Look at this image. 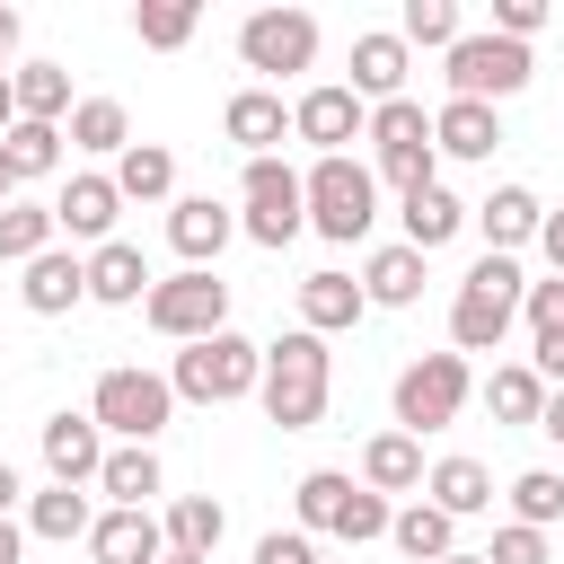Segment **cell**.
Wrapping results in <instances>:
<instances>
[{
	"instance_id": "cell-51",
	"label": "cell",
	"mask_w": 564,
	"mask_h": 564,
	"mask_svg": "<svg viewBox=\"0 0 564 564\" xmlns=\"http://www.w3.org/2000/svg\"><path fill=\"white\" fill-rule=\"evenodd\" d=\"M9 53H18V9L0 0V62H9Z\"/></svg>"
},
{
	"instance_id": "cell-19",
	"label": "cell",
	"mask_w": 564,
	"mask_h": 564,
	"mask_svg": "<svg viewBox=\"0 0 564 564\" xmlns=\"http://www.w3.org/2000/svg\"><path fill=\"white\" fill-rule=\"evenodd\" d=\"M159 282H150V264H141V247L132 238H106V247H88V300H106V308H141Z\"/></svg>"
},
{
	"instance_id": "cell-41",
	"label": "cell",
	"mask_w": 564,
	"mask_h": 564,
	"mask_svg": "<svg viewBox=\"0 0 564 564\" xmlns=\"http://www.w3.org/2000/svg\"><path fill=\"white\" fill-rule=\"evenodd\" d=\"M344 502H352V476L344 467H308L300 476V529H335Z\"/></svg>"
},
{
	"instance_id": "cell-54",
	"label": "cell",
	"mask_w": 564,
	"mask_h": 564,
	"mask_svg": "<svg viewBox=\"0 0 564 564\" xmlns=\"http://www.w3.org/2000/svg\"><path fill=\"white\" fill-rule=\"evenodd\" d=\"M441 564H485V555H467V546H458V555H441Z\"/></svg>"
},
{
	"instance_id": "cell-20",
	"label": "cell",
	"mask_w": 564,
	"mask_h": 564,
	"mask_svg": "<svg viewBox=\"0 0 564 564\" xmlns=\"http://www.w3.org/2000/svg\"><path fill=\"white\" fill-rule=\"evenodd\" d=\"M18 300H26L35 317H62V308H79V300H88V256H70V247H44V256L26 264V282H18Z\"/></svg>"
},
{
	"instance_id": "cell-15",
	"label": "cell",
	"mask_w": 564,
	"mask_h": 564,
	"mask_svg": "<svg viewBox=\"0 0 564 564\" xmlns=\"http://www.w3.org/2000/svg\"><path fill=\"white\" fill-rule=\"evenodd\" d=\"M44 467H53V485H97V476H106V432H97V414H53V423H44Z\"/></svg>"
},
{
	"instance_id": "cell-50",
	"label": "cell",
	"mask_w": 564,
	"mask_h": 564,
	"mask_svg": "<svg viewBox=\"0 0 564 564\" xmlns=\"http://www.w3.org/2000/svg\"><path fill=\"white\" fill-rule=\"evenodd\" d=\"M18 546H26V529H18V520H0V564H18Z\"/></svg>"
},
{
	"instance_id": "cell-7",
	"label": "cell",
	"mask_w": 564,
	"mask_h": 564,
	"mask_svg": "<svg viewBox=\"0 0 564 564\" xmlns=\"http://www.w3.org/2000/svg\"><path fill=\"white\" fill-rule=\"evenodd\" d=\"M476 397V370H467V352H423V361H405L397 370V432H441V423H458V405Z\"/></svg>"
},
{
	"instance_id": "cell-40",
	"label": "cell",
	"mask_w": 564,
	"mask_h": 564,
	"mask_svg": "<svg viewBox=\"0 0 564 564\" xmlns=\"http://www.w3.org/2000/svg\"><path fill=\"white\" fill-rule=\"evenodd\" d=\"M397 35H405V44H441V53H449V44L467 35V18H458V0H405V9H397Z\"/></svg>"
},
{
	"instance_id": "cell-29",
	"label": "cell",
	"mask_w": 564,
	"mask_h": 564,
	"mask_svg": "<svg viewBox=\"0 0 564 564\" xmlns=\"http://www.w3.org/2000/svg\"><path fill=\"white\" fill-rule=\"evenodd\" d=\"M423 476H432V467H423V441H414V432H379V441L361 449V485H370V494H414Z\"/></svg>"
},
{
	"instance_id": "cell-12",
	"label": "cell",
	"mask_w": 564,
	"mask_h": 564,
	"mask_svg": "<svg viewBox=\"0 0 564 564\" xmlns=\"http://www.w3.org/2000/svg\"><path fill=\"white\" fill-rule=\"evenodd\" d=\"M291 132H300L317 159H344V141H370V106H361L344 79H317V88H300Z\"/></svg>"
},
{
	"instance_id": "cell-30",
	"label": "cell",
	"mask_w": 564,
	"mask_h": 564,
	"mask_svg": "<svg viewBox=\"0 0 564 564\" xmlns=\"http://www.w3.org/2000/svg\"><path fill=\"white\" fill-rule=\"evenodd\" d=\"M97 494H106V511H150L159 502V449H106Z\"/></svg>"
},
{
	"instance_id": "cell-6",
	"label": "cell",
	"mask_w": 564,
	"mask_h": 564,
	"mask_svg": "<svg viewBox=\"0 0 564 564\" xmlns=\"http://www.w3.org/2000/svg\"><path fill=\"white\" fill-rule=\"evenodd\" d=\"M370 141H379V167H370V176H388L397 194H423V185H441L432 115H423L414 97H388V106H370Z\"/></svg>"
},
{
	"instance_id": "cell-42",
	"label": "cell",
	"mask_w": 564,
	"mask_h": 564,
	"mask_svg": "<svg viewBox=\"0 0 564 564\" xmlns=\"http://www.w3.org/2000/svg\"><path fill=\"white\" fill-rule=\"evenodd\" d=\"M388 494H370V485H352V502H344V520H335V538H352V546H370V538H388Z\"/></svg>"
},
{
	"instance_id": "cell-27",
	"label": "cell",
	"mask_w": 564,
	"mask_h": 564,
	"mask_svg": "<svg viewBox=\"0 0 564 564\" xmlns=\"http://www.w3.org/2000/svg\"><path fill=\"white\" fill-rule=\"evenodd\" d=\"M467 220H476V212H467V203H458L449 185H423V194H405V247H414V256L449 247V238H458Z\"/></svg>"
},
{
	"instance_id": "cell-10",
	"label": "cell",
	"mask_w": 564,
	"mask_h": 564,
	"mask_svg": "<svg viewBox=\"0 0 564 564\" xmlns=\"http://www.w3.org/2000/svg\"><path fill=\"white\" fill-rule=\"evenodd\" d=\"M141 317L159 326V335H176V344H203V335H229V282L220 273H167L150 300H141Z\"/></svg>"
},
{
	"instance_id": "cell-14",
	"label": "cell",
	"mask_w": 564,
	"mask_h": 564,
	"mask_svg": "<svg viewBox=\"0 0 564 564\" xmlns=\"http://www.w3.org/2000/svg\"><path fill=\"white\" fill-rule=\"evenodd\" d=\"M238 238V212L229 203H212V194H185V203H167V247L194 264V273H212V256Z\"/></svg>"
},
{
	"instance_id": "cell-45",
	"label": "cell",
	"mask_w": 564,
	"mask_h": 564,
	"mask_svg": "<svg viewBox=\"0 0 564 564\" xmlns=\"http://www.w3.org/2000/svg\"><path fill=\"white\" fill-rule=\"evenodd\" d=\"M546 26V0H494V35H511V44H529Z\"/></svg>"
},
{
	"instance_id": "cell-47",
	"label": "cell",
	"mask_w": 564,
	"mask_h": 564,
	"mask_svg": "<svg viewBox=\"0 0 564 564\" xmlns=\"http://www.w3.org/2000/svg\"><path fill=\"white\" fill-rule=\"evenodd\" d=\"M538 432H546V441L564 449V388H546V414H538Z\"/></svg>"
},
{
	"instance_id": "cell-36",
	"label": "cell",
	"mask_w": 564,
	"mask_h": 564,
	"mask_svg": "<svg viewBox=\"0 0 564 564\" xmlns=\"http://www.w3.org/2000/svg\"><path fill=\"white\" fill-rule=\"evenodd\" d=\"M0 159H9L18 185H26V176H53V167H62V123H26V115H18V123L0 132Z\"/></svg>"
},
{
	"instance_id": "cell-33",
	"label": "cell",
	"mask_w": 564,
	"mask_h": 564,
	"mask_svg": "<svg viewBox=\"0 0 564 564\" xmlns=\"http://www.w3.org/2000/svg\"><path fill=\"white\" fill-rule=\"evenodd\" d=\"M220 529H229V511H220L212 494H176V502H167V555H203V564H212Z\"/></svg>"
},
{
	"instance_id": "cell-11",
	"label": "cell",
	"mask_w": 564,
	"mask_h": 564,
	"mask_svg": "<svg viewBox=\"0 0 564 564\" xmlns=\"http://www.w3.org/2000/svg\"><path fill=\"white\" fill-rule=\"evenodd\" d=\"M238 62L264 70V79L308 70V62H317V18H308V9H256V18L238 26Z\"/></svg>"
},
{
	"instance_id": "cell-1",
	"label": "cell",
	"mask_w": 564,
	"mask_h": 564,
	"mask_svg": "<svg viewBox=\"0 0 564 564\" xmlns=\"http://www.w3.org/2000/svg\"><path fill=\"white\" fill-rule=\"evenodd\" d=\"M326 388H335V352H326V335H308V326H291L282 344H264V414L282 423V432H308L317 414H326Z\"/></svg>"
},
{
	"instance_id": "cell-13",
	"label": "cell",
	"mask_w": 564,
	"mask_h": 564,
	"mask_svg": "<svg viewBox=\"0 0 564 564\" xmlns=\"http://www.w3.org/2000/svg\"><path fill=\"white\" fill-rule=\"evenodd\" d=\"M405 62H414V44L397 35V26H370V35H352V97L361 106H388V97H405Z\"/></svg>"
},
{
	"instance_id": "cell-9",
	"label": "cell",
	"mask_w": 564,
	"mask_h": 564,
	"mask_svg": "<svg viewBox=\"0 0 564 564\" xmlns=\"http://www.w3.org/2000/svg\"><path fill=\"white\" fill-rule=\"evenodd\" d=\"M238 229L256 238V247H291L300 229H308V185H300V167H282V159H247V176H238Z\"/></svg>"
},
{
	"instance_id": "cell-5",
	"label": "cell",
	"mask_w": 564,
	"mask_h": 564,
	"mask_svg": "<svg viewBox=\"0 0 564 564\" xmlns=\"http://www.w3.org/2000/svg\"><path fill=\"white\" fill-rule=\"evenodd\" d=\"M441 70H449V97H476V106H502V97H520V88L538 79V53L485 26V35H458V44L441 53Z\"/></svg>"
},
{
	"instance_id": "cell-43",
	"label": "cell",
	"mask_w": 564,
	"mask_h": 564,
	"mask_svg": "<svg viewBox=\"0 0 564 564\" xmlns=\"http://www.w3.org/2000/svg\"><path fill=\"white\" fill-rule=\"evenodd\" d=\"M520 317H529V335H538V344H546V335H564V273H555V282H529Z\"/></svg>"
},
{
	"instance_id": "cell-48",
	"label": "cell",
	"mask_w": 564,
	"mask_h": 564,
	"mask_svg": "<svg viewBox=\"0 0 564 564\" xmlns=\"http://www.w3.org/2000/svg\"><path fill=\"white\" fill-rule=\"evenodd\" d=\"M538 247H546V264L564 273V212H546V229H538Z\"/></svg>"
},
{
	"instance_id": "cell-31",
	"label": "cell",
	"mask_w": 564,
	"mask_h": 564,
	"mask_svg": "<svg viewBox=\"0 0 564 564\" xmlns=\"http://www.w3.org/2000/svg\"><path fill=\"white\" fill-rule=\"evenodd\" d=\"M423 494H432L449 520H476V511H494V476H485V458H441V467L423 476Z\"/></svg>"
},
{
	"instance_id": "cell-28",
	"label": "cell",
	"mask_w": 564,
	"mask_h": 564,
	"mask_svg": "<svg viewBox=\"0 0 564 564\" xmlns=\"http://www.w3.org/2000/svg\"><path fill=\"white\" fill-rule=\"evenodd\" d=\"M361 291H370V308H414V300H423V256H414L405 238H397V247H370Z\"/></svg>"
},
{
	"instance_id": "cell-38",
	"label": "cell",
	"mask_w": 564,
	"mask_h": 564,
	"mask_svg": "<svg viewBox=\"0 0 564 564\" xmlns=\"http://www.w3.org/2000/svg\"><path fill=\"white\" fill-rule=\"evenodd\" d=\"M511 520H520V529H555V520H564V476H555V467L511 476Z\"/></svg>"
},
{
	"instance_id": "cell-32",
	"label": "cell",
	"mask_w": 564,
	"mask_h": 564,
	"mask_svg": "<svg viewBox=\"0 0 564 564\" xmlns=\"http://www.w3.org/2000/svg\"><path fill=\"white\" fill-rule=\"evenodd\" d=\"M9 79H18V115H26V123H70L79 97H70V70H62V62H18Z\"/></svg>"
},
{
	"instance_id": "cell-4",
	"label": "cell",
	"mask_w": 564,
	"mask_h": 564,
	"mask_svg": "<svg viewBox=\"0 0 564 564\" xmlns=\"http://www.w3.org/2000/svg\"><path fill=\"white\" fill-rule=\"evenodd\" d=\"M308 229L317 238H335V247H352V238H370V220H379V176L344 150V159H317L308 176Z\"/></svg>"
},
{
	"instance_id": "cell-18",
	"label": "cell",
	"mask_w": 564,
	"mask_h": 564,
	"mask_svg": "<svg viewBox=\"0 0 564 564\" xmlns=\"http://www.w3.org/2000/svg\"><path fill=\"white\" fill-rule=\"evenodd\" d=\"M220 132H229L247 159H273V141H291V106H282L273 88H238V97L220 106Z\"/></svg>"
},
{
	"instance_id": "cell-52",
	"label": "cell",
	"mask_w": 564,
	"mask_h": 564,
	"mask_svg": "<svg viewBox=\"0 0 564 564\" xmlns=\"http://www.w3.org/2000/svg\"><path fill=\"white\" fill-rule=\"evenodd\" d=\"M9 123H18V79L0 70V132H9Z\"/></svg>"
},
{
	"instance_id": "cell-24",
	"label": "cell",
	"mask_w": 564,
	"mask_h": 564,
	"mask_svg": "<svg viewBox=\"0 0 564 564\" xmlns=\"http://www.w3.org/2000/svg\"><path fill=\"white\" fill-rule=\"evenodd\" d=\"M97 529V502H88V485H44V494H26V538H53V546H70V538H88Z\"/></svg>"
},
{
	"instance_id": "cell-8",
	"label": "cell",
	"mask_w": 564,
	"mask_h": 564,
	"mask_svg": "<svg viewBox=\"0 0 564 564\" xmlns=\"http://www.w3.org/2000/svg\"><path fill=\"white\" fill-rule=\"evenodd\" d=\"M88 414H97V432H115L123 449H150V441L167 432V414H176V388H167L159 370H106L97 397H88Z\"/></svg>"
},
{
	"instance_id": "cell-35",
	"label": "cell",
	"mask_w": 564,
	"mask_h": 564,
	"mask_svg": "<svg viewBox=\"0 0 564 564\" xmlns=\"http://www.w3.org/2000/svg\"><path fill=\"white\" fill-rule=\"evenodd\" d=\"M485 405H494V423H529V432H538V414H546V379H538L529 361H502V370L485 379Z\"/></svg>"
},
{
	"instance_id": "cell-23",
	"label": "cell",
	"mask_w": 564,
	"mask_h": 564,
	"mask_svg": "<svg viewBox=\"0 0 564 564\" xmlns=\"http://www.w3.org/2000/svg\"><path fill=\"white\" fill-rule=\"evenodd\" d=\"M361 308H370V291L352 273H335V264L300 282V326L308 335H344V326H361Z\"/></svg>"
},
{
	"instance_id": "cell-21",
	"label": "cell",
	"mask_w": 564,
	"mask_h": 564,
	"mask_svg": "<svg viewBox=\"0 0 564 564\" xmlns=\"http://www.w3.org/2000/svg\"><path fill=\"white\" fill-rule=\"evenodd\" d=\"M115 212H123L115 176H70V185H62V203H53L62 238H88V247H106V238H115Z\"/></svg>"
},
{
	"instance_id": "cell-55",
	"label": "cell",
	"mask_w": 564,
	"mask_h": 564,
	"mask_svg": "<svg viewBox=\"0 0 564 564\" xmlns=\"http://www.w3.org/2000/svg\"><path fill=\"white\" fill-rule=\"evenodd\" d=\"M167 564H203V555H167Z\"/></svg>"
},
{
	"instance_id": "cell-56",
	"label": "cell",
	"mask_w": 564,
	"mask_h": 564,
	"mask_svg": "<svg viewBox=\"0 0 564 564\" xmlns=\"http://www.w3.org/2000/svg\"><path fill=\"white\" fill-rule=\"evenodd\" d=\"M317 564H326V555H317Z\"/></svg>"
},
{
	"instance_id": "cell-26",
	"label": "cell",
	"mask_w": 564,
	"mask_h": 564,
	"mask_svg": "<svg viewBox=\"0 0 564 564\" xmlns=\"http://www.w3.org/2000/svg\"><path fill=\"white\" fill-rule=\"evenodd\" d=\"M62 141L88 150V159H123V150H132V115H123L115 97H79L70 123H62Z\"/></svg>"
},
{
	"instance_id": "cell-37",
	"label": "cell",
	"mask_w": 564,
	"mask_h": 564,
	"mask_svg": "<svg viewBox=\"0 0 564 564\" xmlns=\"http://www.w3.org/2000/svg\"><path fill=\"white\" fill-rule=\"evenodd\" d=\"M53 238H62L53 203H9V212H0V264H35Z\"/></svg>"
},
{
	"instance_id": "cell-49",
	"label": "cell",
	"mask_w": 564,
	"mask_h": 564,
	"mask_svg": "<svg viewBox=\"0 0 564 564\" xmlns=\"http://www.w3.org/2000/svg\"><path fill=\"white\" fill-rule=\"evenodd\" d=\"M18 494H26V485H18V467H9V458H0V520H9V511H18Z\"/></svg>"
},
{
	"instance_id": "cell-39",
	"label": "cell",
	"mask_w": 564,
	"mask_h": 564,
	"mask_svg": "<svg viewBox=\"0 0 564 564\" xmlns=\"http://www.w3.org/2000/svg\"><path fill=\"white\" fill-rule=\"evenodd\" d=\"M194 26H203V9H194V0H150V9H132V35H141L150 53H176Z\"/></svg>"
},
{
	"instance_id": "cell-17",
	"label": "cell",
	"mask_w": 564,
	"mask_h": 564,
	"mask_svg": "<svg viewBox=\"0 0 564 564\" xmlns=\"http://www.w3.org/2000/svg\"><path fill=\"white\" fill-rule=\"evenodd\" d=\"M432 150L441 159H494L502 150V115L476 106V97H441L432 106Z\"/></svg>"
},
{
	"instance_id": "cell-2",
	"label": "cell",
	"mask_w": 564,
	"mask_h": 564,
	"mask_svg": "<svg viewBox=\"0 0 564 564\" xmlns=\"http://www.w3.org/2000/svg\"><path fill=\"white\" fill-rule=\"evenodd\" d=\"M520 300H529V273L511 256H476L467 282H458V300H449V352H494L511 335Z\"/></svg>"
},
{
	"instance_id": "cell-3",
	"label": "cell",
	"mask_w": 564,
	"mask_h": 564,
	"mask_svg": "<svg viewBox=\"0 0 564 564\" xmlns=\"http://www.w3.org/2000/svg\"><path fill=\"white\" fill-rule=\"evenodd\" d=\"M167 388H176L185 405H238V397L264 388V344H247L238 326H229V335H203V344L176 352Z\"/></svg>"
},
{
	"instance_id": "cell-53",
	"label": "cell",
	"mask_w": 564,
	"mask_h": 564,
	"mask_svg": "<svg viewBox=\"0 0 564 564\" xmlns=\"http://www.w3.org/2000/svg\"><path fill=\"white\" fill-rule=\"evenodd\" d=\"M9 203H18V176H9V159H0V212H9Z\"/></svg>"
},
{
	"instance_id": "cell-25",
	"label": "cell",
	"mask_w": 564,
	"mask_h": 564,
	"mask_svg": "<svg viewBox=\"0 0 564 564\" xmlns=\"http://www.w3.org/2000/svg\"><path fill=\"white\" fill-rule=\"evenodd\" d=\"M388 538H397V555H405V564H441V555H458V520H449L441 502H423V494L388 520Z\"/></svg>"
},
{
	"instance_id": "cell-46",
	"label": "cell",
	"mask_w": 564,
	"mask_h": 564,
	"mask_svg": "<svg viewBox=\"0 0 564 564\" xmlns=\"http://www.w3.org/2000/svg\"><path fill=\"white\" fill-rule=\"evenodd\" d=\"M256 564H317V546H308V529H273V538H256Z\"/></svg>"
},
{
	"instance_id": "cell-16",
	"label": "cell",
	"mask_w": 564,
	"mask_h": 564,
	"mask_svg": "<svg viewBox=\"0 0 564 564\" xmlns=\"http://www.w3.org/2000/svg\"><path fill=\"white\" fill-rule=\"evenodd\" d=\"M88 555L97 564H167V520L159 511H97Z\"/></svg>"
},
{
	"instance_id": "cell-34",
	"label": "cell",
	"mask_w": 564,
	"mask_h": 564,
	"mask_svg": "<svg viewBox=\"0 0 564 564\" xmlns=\"http://www.w3.org/2000/svg\"><path fill=\"white\" fill-rule=\"evenodd\" d=\"M115 194H123V203H167V194H176V159H167L159 141H132V150L115 159Z\"/></svg>"
},
{
	"instance_id": "cell-22",
	"label": "cell",
	"mask_w": 564,
	"mask_h": 564,
	"mask_svg": "<svg viewBox=\"0 0 564 564\" xmlns=\"http://www.w3.org/2000/svg\"><path fill=\"white\" fill-rule=\"evenodd\" d=\"M476 229H485V256H511L520 238L546 229V203H538L529 185H494V194L476 203Z\"/></svg>"
},
{
	"instance_id": "cell-44",
	"label": "cell",
	"mask_w": 564,
	"mask_h": 564,
	"mask_svg": "<svg viewBox=\"0 0 564 564\" xmlns=\"http://www.w3.org/2000/svg\"><path fill=\"white\" fill-rule=\"evenodd\" d=\"M485 564H546V529H494V546H485Z\"/></svg>"
}]
</instances>
